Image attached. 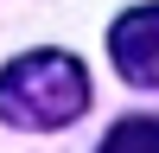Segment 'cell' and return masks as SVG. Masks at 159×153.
<instances>
[{
    "instance_id": "obj_1",
    "label": "cell",
    "mask_w": 159,
    "mask_h": 153,
    "mask_svg": "<svg viewBox=\"0 0 159 153\" xmlns=\"http://www.w3.org/2000/svg\"><path fill=\"white\" fill-rule=\"evenodd\" d=\"M83 109H89V70L70 51H25L0 70V121L25 134L70 128Z\"/></svg>"
},
{
    "instance_id": "obj_2",
    "label": "cell",
    "mask_w": 159,
    "mask_h": 153,
    "mask_svg": "<svg viewBox=\"0 0 159 153\" xmlns=\"http://www.w3.org/2000/svg\"><path fill=\"white\" fill-rule=\"evenodd\" d=\"M108 58L134 89H159V7H134V13L115 19Z\"/></svg>"
},
{
    "instance_id": "obj_3",
    "label": "cell",
    "mask_w": 159,
    "mask_h": 153,
    "mask_svg": "<svg viewBox=\"0 0 159 153\" xmlns=\"http://www.w3.org/2000/svg\"><path fill=\"white\" fill-rule=\"evenodd\" d=\"M102 153H159V121L153 115H127L102 134Z\"/></svg>"
}]
</instances>
